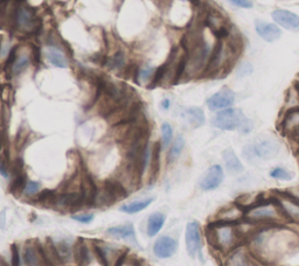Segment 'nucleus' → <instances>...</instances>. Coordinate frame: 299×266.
<instances>
[{"label":"nucleus","instance_id":"1","mask_svg":"<svg viewBox=\"0 0 299 266\" xmlns=\"http://www.w3.org/2000/svg\"><path fill=\"white\" fill-rule=\"evenodd\" d=\"M205 235L211 249L221 256L227 255L245 242L239 233L238 223L221 221L217 218L208 224Z\"/></svg>","mask_w":299,"mask_h":266},{"label":"nucleus","instance_id":"2","mask_svg":"<svg viewBox=\"0 0 299 266\" xmlns=\"http://www.w3.org/2000/svg\"><path fill=\"white\" fill-rule=\"evenodd\" d=\"M239 52H241L239 39L233 36L230 30L227 35L217 37L206 75H210L214 77L217 75H226L227 71H229V69L236 62Z\"/></svg>","mask_w":299,"mask_h":266},{"label":"nucleus","instance_id":"3","mask_svg":"<svg viewBox=\"0 0 299 266\" xmlns=\"http://www.w3.org/2000/svg\"><path fill=\"white\" fill-rule=\"evenodd\" d=\"M244 220L255 227L258 225L286 224L275 196L256 200L244 207Z\"/></svg>","mask_w":299,"mask_h":266},{"label":"nucleus","instance_id":"4","mask_svg":"<svg viewBox=\"0 0 299 266\" xmlns=\"http://www.w3.org/2000/svg\"><path fill=\"white\" fill-rule=\"evenodd\" d=\"M210 126L223 132H239L242 136H248L254 130V120L241 109L233 106L215 112L210 118Z\"/></svg>","mask_w":299,"mask_h":266},{"label":"nucleus","instance_id":"5","mask_svg":"<svg viewBox=\"0 0 299 266\" xmlns=\"http://www.w3.org/2000/svg\"><path fill=\"white\" fill-rule=\"evenodd\" d=\"M280 143L276 137L258 136L242 147V156L249 165L257 166L261 162L271 161L280 153Z\"/></svg>","mask_w":299,"mask_h":266},{"label":"nucleus","instance_id":"6","mask_svg":"<svg viewBox=\"0 0 299 266\" xmlns=\"http://www.w3.org/2000/svg\"><path fill=\"white\" fill-rule=\"evenodd\" d=\"M13 26L19 33L32 35L35 34L41 27L40 20L34 13V9L26 2L19 1L13 8Z\"/></svg>","mask_w":299,"mask_h":266},{"label":"nucleus","instance_id":"7","mask_svg":"<svg viewBox=\"0 0 299 266\" xmlns=\"http://www.w3.org/2000/svg\"><path fill=\"white\" fill-rule=\"evenodd\" d=\"M185 245L188 256L202 259L204 252V230L198 221H189L185 228Z\"/></svg>","mask_w":299,"mask_h":266},{"label":"nucleus","instance_id":"8","mask_svg":"<svg viewBox=\"0 0 299 266\" xmlns=\"http://www.w3.org/2000/svg\"><path fill=\"white\" fill-rule=\"evenodd\" d=\"M275 199L278 203L286 223H291L299 227V198L292 193H276Z\"/></svg>","mask_w":299,"mask_h":266},{"label":"nucleus","instance_id":"9","mask_svg":"<svg viewBox=\"0 0 299 266\" xmlns=\"http://www.w3.org/2000/svg\"><path fill=\"white\" fill-rule=\"evenodd\" d=\"M224 179H226V171H224L223 166L214 164L204 172V174L199 179L198 186L201 192H214L222 186Z\"/></svg>","mask_w":299,"mask_h":266},{"label":"nucleus","instance_id":"10","mask_svg":"<svg viewBox=\"0 0 299 266\" xmlns=\"http://www.w3.org/2000/svg\"><path fill=\"white\" fill-rule=\"evenodd\" d=\"M236 102V93L229 87H222L213 95H210L206 101L208 110L210 112H219L224 109L233 108Z\"/></svg>","mask_w":299,"mask_h":266},{"label":"nucleus","instance_id":"11","mask_svg":"<svg viewBox=\"0 0 299 266\" xmlns=\"http://www.w3.org/2000/svg\"><path fill=\"white\" fill-rule=\"evenodd\" d=\"M223 266H256L258 259L243 243L223 256Z\"/></svg>","mask_w":299,"mask_h":266},{"label":"nucleus","instance_id":"12","mask_svg":"<svg viewBox=\"0 0 299 266\" xmlns=\"http://www.w3.org/2000/svg\"><path fill=\"white\" fill-rule=\"evenodd\" d=\"M34 55H35L34 52H20V47H14L13 52L6 62L12 76H20L24 71H26L34 60Z\"/></svg>","mask_w":299,"mask_h":266},{"label":"nucleus","instance_id":"13","mask_svg":"<svg viewBox=\"0 0 299 266\" xmlns=\"http://www.w3.org/2000/svg\"><path fill=\"white\" fill-rule=\"evenodd\" d=\"M23 257L26 266H52L46 251L39 244H27L24 248Z\"/></svg>","mask_w":299,"mask_h":266},{"label":"nucleus","instance_id":"14","mask_svg":"<svg viewBox=\"0 0 299 266\" xmlns=\"http://www.w3.org/2000/svg\"><path fill=\"white\" fill-rule=\"evenodd\" d=\"M273 23L282 30L289 32H298L299 30V14L288 9L277 8L271 13Z\"/></svg>","mask_w":299,"mask_h":266},{"label":"nucleus","instance_id":"15","mask_svg":"<svg viewBox=\"0 0 299 266\" xmlns=\"http://www.w3.org/2000/svg\"><path fill=\"white\" fill-rule=\"evenodd\" d=\"M254 26L257 35L266 42H276L278 41L280 36H282V28L277 26L275 23H269V21L256 19L254 23Z\"/></svg>","mask_w":299,"mask_h":266},{"label":"nucleus","instance_id":"16","mask_svg":"<svg viewBox=\"0 0 299 266\" xmlns=\"http://www.w3.org/2000/svg\"><path fill=\"white\" fill-rule=\"evenodd\" d=\"M179 243L172 236H161L153 244V253L159 259L171 258L176 255Z\"/></svg>","mask_w":299,"mask_h":266},{"label":"nucleus","instance_id":"17","mask_svg":"<svg viewBox=\"0 0 299 266\" xmlns=\"http://www.w3.org/2000/svg\"><path fill=\"white\" fill-rule=\"evenodd\" d=\"M221 158H222L223 168L227 173L230 175H241L244 172V165L241 160V158L238 155V153L234 151L232 147H227L221 152Z\"/></svg>","mask_w":299,"mask_h":266},{"label":"nucleus","instance_id":"18","mask_svg":"<svg viewBox=\"0 0 299 266\" xmlns=\"http://www.w3.org/2000/svg\"><path fill=\"white\" fill-rule=\"evenodd\" d=\"M181 118L191 129H200L206 124V114L199 106H187L181 111Z\"/></svg>","mask_w":299,"mask_h":266},{"label":"nucleus","instance_id":"19","mask_svg":"<svg viewBox=\"0 0 299 266\" xmlns=\"http://www.w3.org/2000/svg\"><path fill=\"white\" fill-rule=\"evenodd\" d=\"M280 131L285 136H291L296 130L299 129V106L298 108L285 110L284 115L280 118Z\"/></svg>","mask_w":299,"mask_h":266},{"label":"nucleus","instance_id":"20","mask_svg":"<svg viewBox=\"0 0 299 266\" xmlns=\"http://www.w3.org/2000/svg\"><path fill=\"white\" fill-rule=\"evenodd\" d=\"M43 55H45L47 62L53 67L61 69L69 67V60H68L67 55L61 51L60 47L47 46L43 51Z\"/></svg>","mask_w":299,"mask_h":266},{"label":"nucleus","instance_id":"21","mask_svg":"<svg viewBox=\"0 0 299 266\" xmlns=\"http://www.w3.org/2000/svg\"><path fill=\"white\" fill-rule=\"evenodd\" d=\"M217 220L232 222V223H239L244 220V207L235 203V205H230L226 208L221 209L219 215H217Z\"/></svg>","mask_w":299,"mask_h":266},{"label":"nucleus","instance_id":"22","mask_svg":"<svg viewBox=\"0 0 299 266\" xmlns=\"http://www.w3.org/2000/svg\"><path fill=\"white\" fill-rule=\"evenodd\" d=\"M105 234H107L108 236L115 237V238L131 240V242L137 243L135 227H133L131 223L120 224V225H116V227L108 228Z\"/></svg>","mask_w":299,"mask_h":266},{"label":"nucleus","instance_id":"23","mask_svg":"<svg viewBox=\"0 0 299 266\" xmlns=\"http://www.w3.org/2000/svg\"><path fill=\"white\" fill-rule=\"evenodd\" d=\"M155 73H157V68L151 64H144L143 67L137 68L135 77L133 78H135L136 83H138L139 86L151 88L152 83H153Z\"/></svg>","mask_w":299,"mask_h":266},{"label":"nucleus","instance_id":"24","mask_svg":"<svg viewBox=\"0 0 299 266\" xmlns=\"http://www.w3.org/2000/svg\"><path fill=\"white\" fill-rule=\"evenodd\" d=\"M186 147V139L182 134H178L174 138L171 146L168 147V153H167V162L168 164H174L178 161L181 156L183 149Z\"/></svg>","mask_w":299,"mask_h":266},{"label":"nucleus","instance_id":"25","mask_svg":"<svg viewBox=\"0 0 299 266\" xmlns=\"http://www.w3.org/2000/svg\"><path fill=\"white\" fill-rule=\"evenodd\" d=\"M165 221H166V215L163 212H154L149 217L148 225H146V233L149 237H155L163 229Z\"/></svg>","mask_w":299,"mask_h":266},{"label":"nucleus","instance_id":"26","mask_svg":"<svg viewBox=\"0 0 299 266\" xmlns=\"http://www.w3.org/2000/svg\"><path fill=\"white\" fill-rule=\"evenodd\" d=\"M153 201L154 198H146L143 200H137V201H132L130 203H124V205H121L120 207V211L129 215L138 214V212L145 210L146 208H149Z\"/></svg>","mask_w":299,"mask_h":266},{"label":"nucleus","instance_id":"27","mask_svg":"<svg viewBox=\"0 0 299 266\" xmlns=\"http://www.w3.org/2000/svg\"><path fill=\"white\" fill-rule=\"evenodd\" d=\"M268 174H269L270 179L278 181V182H291L296 179L295 172L284 167V166H275V167L270 168Z\"/></svg>","mask_w":299,"mask_h":266},{"label":"nucleus","instance_id":"28","mask_svg":"<svg viewBox=\"0 0 299 266\" xmlns=\"http://www.w3.org/2000/svg\"><path fill=\"white\" fill-rule=\"evenodd\" d=\"M105 67L111 70H121L126 67V54L124 51L118 49L114 54L108 56L104 61Z\"/></svg>","mask_w":299,"mask_h":266},{"label":"nucleus","instance_id":"29","mask_svg":"<svg viewBox=\"0 0 299 266\" xmlns=\"http://www.w3.org/2000/svg\"><path fill=\"white\" fill-rule=\"evenodd\" d=\"M160 134H161L160 146H161V148L166 149L171 146V144H172V142H173L174 131H173L172 125L168 123V121H165V123L161 124Z\"/></svg>","mask_w":299,"mask_h":266},{"label":"nucleus","instance_id":"30","mask_svg":"<svg viewBox=\"0 0 299 266\" xmlns=\"http://www.w3.org/2000/svg\"><path fill=\"white\" fill-rule=\"evenodd\" d=\"M74 256L79 266H87L90 262L89 248L83 243H79L74 249Z\"/></svg>","mask_w":299,"mask_h":266},{"label":"nucleus","instance_id":"31","mask_svg":"<svg viewBox=\"0 0 299 266\" xmlns=\"http://www.w3.org/2000/svg\"><path fill=\"white\" fill-rule=\"evenodd\" d=\"M254 73V67L249 61H242L235 69V75L238 78H245Z\"/></svg>","mask_w":299,"mask_h":266},{"label":"nucleus","instance_id":"32","mask_svg":"<svg viewBox=\"0 0 299 266\" xmlns=\"http://www.w3.org/2000/svg\"><path fill=\"white\" fill-rule=\"evenodd\" d=\"M40 190H41V184L36 182V181L28 180L23 188V194L26 195L27 198H33V196L39 195Z\"/></svg>","mask_w":299,"mask_h":266},{"label":"nucleus","instance_id":"33","mask_svg":"<svg viewBox=\"0 0 299 266\" xmlns=\"http://www.w3.org/2000/svg\"><path fill=\"white\" fill-rule=\"evenodd\" d=\"M71 218L74 221L79 222V223L82 224H89L91 223L93 218H95V215L92 212H88V214H77V215H71Z\"/></svg>","mask_w":299,"mask_h":266},{"label":"nucleus","instance_id":"34","mask_svg":"<svg viewBox=\"0 0 299 266\" xmlns=\"http://www.w3.org/2000/svg\"><path fill=\"white\" fill-rule=\"evenodd\" d=\"M227 1H228L229 4H232L233 6H235V7L244 8V9L252 8V6H254L252 0H227Z\"/></svg>","mask_w":299,"mask_h":266},{"label":"nucleus","instance_id":"35","mask_svg":"<svg viewBox=\"0 0 299 266\" xmlns=\"http://www.w3.org/2000/svg\"><path fill=\"white\" fill-rule=\"evenodd\" d=\"M11 266H20V253H19L18 246H12V264Z\"/></svg>","mask_w":299,"mask_h":266},{"label":"nucleus","instance_id":"36","mask_svg":"<svg viewBox=\"0 0 299 266\" xmlns=\"http://www.w3.org/2000/svg\"><path fill=\"white\" fill-rule=\"evenodd\" d=\"M171 105H172V101H171L170 98H164L163 101L160 102V108L163 109V110H165V111H167V110H170L171 109Z\"/></svg>","mask_w":299,"mask_h":266},{"label":"nucleus","instance_id":"37","mask_svg":"<svg viewBox=\"0 0 299 266\" xmlns=\"http://www.w3.org/2000/svg\"><path fill=\"white\" fill-rule=\"evenodd\" d=\"M296 86H297V88H298V90H299V82H298L297 84H296Z\"/></svg>","mask_w":299,"mask_h":266},{"label":"nucleus","instance_id":"38","mask_svg":"<svg viewBox=\"0 0 299 266\" xmlns=\"http://www.w3.org/2000/svg\"><path fill=\"white\" fill-rule=\"evenodd\" d=\"M298 156H299V149H298Z\"/></svg>","mask_w":299,"mask_h":266},{"label":"nucleus","instance_id":"39","mask_svg":"<svg viewBox=\"0 0 299 266\" xmlns=\"http://www.w3.org/2000/svg\"><path fill=\"white\" fill-rule=\"evenodd\" d=\"M298 78H299V75H298Z\"/></svg>","mask_w":299,"mask_h":266}]
</instances>
